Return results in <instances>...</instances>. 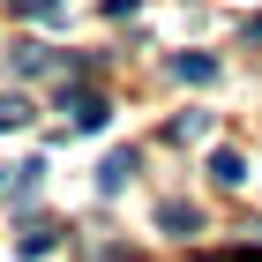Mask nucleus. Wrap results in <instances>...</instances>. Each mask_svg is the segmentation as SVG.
Masks as SVG:
<instances>
[{
  "label": "nucleus",
  "mask_w": 262,
  "mask_h": 262,
  "mask_svg": "<svg viewBox=\"0 0 262 262\" xmlns=\"http://www.w3.org/2000/svg\"><path fill=\"white\" fill-rule=\"evenodd\" d=\"M202 262H262V247H210Z\"/></svg>",
  "instance_id": "obj_9"
},
{
  "label": "nucleus",
  "mask_w": 262,
  "mask_h": 262,
  "mask_svg": "<svg viewBox=\"0 0 262 262\" xmlns=\"http://www.w3.org/2000/svg\"><path fill=\"white\" fill-rule=\"evenodd\" d=\"M60 113H68L75 127H105V120H113L105 90H90V82H68V90H60Z\"/></svg>",
  "instance_id": "obj_1"
},
{
  "label": "nucleus",
  "mask_w": 262,
  "mask_h": 262,
  "mask_svg": "<svg viewBox=\"0 0 262 262\" xmlns=\"http://www.w3.org/2000/svg\"><path fill=\"white\" fill-rule=\"evenodd\" d=\"M135 165H142V158H135V150H113V158H105V165H98V195H120V187H127V180H135Z\"/></svg>",
  "instance_id": "obj_2"
},
{
  "label": "nucleus",
  "mask_w": 262,
  "mask_h": 262,
  "mask_svg": "<svg viewBox=\"0 0 262 262\" xmlns=\"http://www.w3.org/2000/svg\"><path fill=\"white\" fill-rule=\"evenodd\" d=\"M53 240H60L53 225H30V232H23V255H30V262H38V255H53Z\"/></svg>",
  "instance_id": "obj_7"
},
{
  "label": "nucleus",
  "mask_w": 262,
  "mask_h": 262,
  "mask_svg": "<svg viewBox=\"0 0 262 262\" xmlns=\"http://www.w3.org/2000/svg\"><path fill=\"white\" fill-rule=\"evenodd\" d=\"M30 120V98H15V90H8V98H0V127H23Z\"/></svg>",
  "instance_id": "obj_8"
},
{
  "label": "nucleus",
  "mask_w": 262,
  "mask_h": 262,
  "mask_svg": "<svg viewBox=\"0 0 262 262\" xmlns=\"http://www.w3.org/2000/svg\"><path fill=\"white\" fill-rule=\"evenodd\" d=\"M38 187H45V165L30 158V165H23V172H15V187H8V195H15V202H30V195H38Z\"/></svg>",
  "instance_id": "obj_6"
},
{
  "label": "nucleus",
  "mask_w": 262,
  "mask_h": 262,
  "mask_svg": "<svg viewBox=\"0 0 262 262\" xmlns=\"http://www.w3.org/2000/svg\"><path fill=\"white\" fill-rule=\"evenodd\" d=\"M158 225L187 240V232H202V210H195V202H165V210H158Z\"/></svg>",
  "instance_id": "obj_4"
},
{
  "label": "nucleus",
  "mask_w": 262,
  "mask_h": 262,
  "mask_svg": "<svg viewBox=\"0 0 262 262\" xmlns=\"http://www.w3.org/2000/svg\"><path fill=\"white\" fill-rule=\"evenodd\" d=\"M210 180H217V187H240L247 180V158H240V150H210Z\"/></svg>",
  "instance_id": "obj_3"
},
{
  "label": "nucleus",
  "mask_w": 262,
  "mask_h": 262,
  "mask_svg": "<svg viewBox=\"0 0 262 262\" xmlns=\"http://www.w3.org/2000/svg\"><path fill=\"white\" fill-rule=\"evenodd\" d=\"M172 75H180V82H217V60H210V53H180Z\"/></svg>",
  "instance_id": "obj_5"
}]
</instances>
